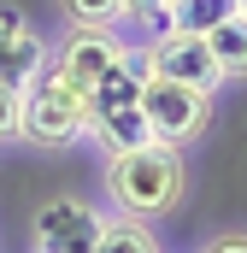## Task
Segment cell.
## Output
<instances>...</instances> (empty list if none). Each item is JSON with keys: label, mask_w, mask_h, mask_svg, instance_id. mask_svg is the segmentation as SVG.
I'll return each mask as SVG.
<instances>
[{"label": "cell", "mask_w": 247, "mask_h": 253, "mask_svg": "<svg viewBox=\"0 0 247 253\" xmlns=\"http://www.w3.org/2000/svg\"><path fill=\"white\" fill-rule=\"evenodd\" d=\"M106 194L124 218H165L183 206V153L177 147H129V153H106Z\"/></svg>", "instance_id": "obj_1"}, {"label": "cell", "mask_w": 247, "mask_h": 253, "mask_svg": "<svg viewBox=\"0 0 247 253\" xmlns=\"http://www.w3.org/2000/svg\"><path fill=\"white\" fill-rule=\"evenodd\" d=\"M82 129H88V94L47 65V71L24 88L18 141H30V147H71V141H82Z\"/></svg>", "instance_id": "obj_2"}, {"label": "cell", "mask_w": 247, "mask_h": 253, "mask_svg": "<svg viewBox=\"0 0 247 253\" xmlns=\"http://www.w3.org/2000/svg\"><path fill=\"white\" fill-rule=\"evenodd\" d=\"M106 153H129V147H147V118H141V65L124 59L112 77H100L88 88V129Z\"/></svg>", "instance_id": "obj_3"}, {"label": "cell", "mask_w": 247, "mask_h": 253, "mask_svg": "<svg viewBox=\"0 0 247 253\" xmlns=\"http://www.w3.org/2000/svg\"><path fill=\"white\" fill-rule=\"evenodd\" d=\"M141 118H147V135H153L159 147H177V153H183L188 141H200L206 124H212V94L141 71Z\"/></svg>", "instance_id": "obj_4"}, {"label": "cell", "mask_w": 247, "mask_h": 253, "mask_svg": "<svg viewBox=\"0 0 247 253\" xmlns=\"http://www.w3.org/2000/svg\"><path fill=\"white\" fill-rule=\"evenodd\" d=\"M135 65L153 71V77H171V83H188L200 94H218L224 77H218V59L206 47V36H183V30H159L135 47Z\"/></svg>", "instance_id": "obj_5"}, {"label": "cell", "mask_w": 247, "mask_h": 253, "mask_svg": "<svg viewBox=\"0 0 247 253\" xmlns=\"http://www.w3.org/2000/svg\"><path fill=\"white\" fill-rule=\"evenodd\" d=\"M124 59H135V47L124 42V30H71L59 47H53L47 65H53L59 77H71V83L88 94V88H94L100 77H112Z\"/></svg>", "instance_id": "obj_6"}, {"label": "cell", "mask_w": 247, "mask_h": 253, "mask_svg": "<svg viewBox=\"0 0 247 253\" xmlns=\"http://www.w3.org/2000/svg\"><path fill=\"white\" fill-rule=\"evenodd\" d=\"M100 206L82 194H53L36 206V253H94L100 236Z\"/></svg>", "instance_id": "obj_7"}, {"label": "cell", "mask_w": 247, "mask_h": 253, "mask_svg": "<svg viewBox=\"0 0 247 253\" xmlns=\"http://www.w3.org/2000/svg\"><path fill=\"white\" fill-rule=\"evenodd\" d=\"M47 59H53V47L41 42V30H36L18 6H0V83L24 94V88L47 71Z\"/></svg>", "instance_id": "obj_8"}, {"label": "cell", "mask_w": 247, "mask_h": 253, "mask_svg": "<svg viewBox=\"0 0 247 253\" xmlns=\"http://www.w3.org/2000/svg\"><path fill=\"white\" fill-rule=\"evenodd\" d=\"M206 47H212L224 83H247V12H230V18L206 36Z\"/></svg>", "instance_id": "obj_9"}, {"label": "cell", "mask_w": 247, "mask_h": 253, "mask_svg": "<svg viewBox=\"0 0 247 253\" xmlns=\"http://www.w3.org/2000/svg\"><path fill=\"white\" fill-rule=\"evenodd\" d=\"M94 253H159L153 230L141 218H100V236H94Z\"/></svg>", "instance_id": "obj_10"}, {"label": "cell", "mask_w": 247, "mask_h": 253, "mask_svg": "<svg viewBox=\"0 0 247 253\" xmlns=\"http://www.w3.org/2000/svg\"><path fill=\"white\" fill-rule=\"evenodd\" d=\"M230 12H242V0H177V6H171V30H183V36H212Z\"/></svg>", "instance_id": "obj_11"}, {"label": "cell", "mask_w": 247, "mask_h": 253, "mask_svg": "<svg viewBox=\"0 0 247 253\" xmlns=\"http://www.w3.org/2000/svg\"><path fill=\"white\" fill-rule=\"evenodd\" d=\"M71 30H124L129 24V6L124 0H59Z\"/></svg>", "instance_id": "obj_12"}, {"label": "cell", "mask_w": 247, "mask_h": 253, "mask_svg": "<svg viewBox=\"0 0 247 253\" xmlns=\"http://www.w3.org/2000/svg\"><path fill=\"white\" fill-rule=\"evenodd\" d=\"M18 106H24V94L0 83V141H12V135H18Z\"/></svg>", "instance_id": "obj_13"}, {"label": "cell", "mask_w": 247, "mask_h": 253, "mask_svg": "<svg viewBox=\"0 0 247 253\" xmlns=\"http://www.w3.org/2000/svg\"><path fill=\"white\" fill-rule=\"evenodd\" d=\"M200 253H247V236H242V230H230V236H212Z\"/></svg>", "instance_id": "obj_14"}, {"label": "cell", "mask_w": 247, "mask_h": 253, "mask_svg": "<svg viewBox=\"0 0 247 253\" xmlns=\"http://www.w3.org/2000/svg\"><path fill=\"white\" fill-rule=\"evenodd\" d=\"M242 12H247V0H242Z\"/></svg>", "instance_id": "obj_15"}, {"label": "cell", "mask_w": 247, "mask_h": 253, "mask_svg": "<svg viewBox=\"0 0 247 253\" xmlns=\"http://www.w3.org/2000/svg\"><path fill=\"white\" fill-rule=\"evenodd\" d=\"M171 6H177V0H171Z\"/></svg>", "instance_id": "obj_16"}]
</instances>
